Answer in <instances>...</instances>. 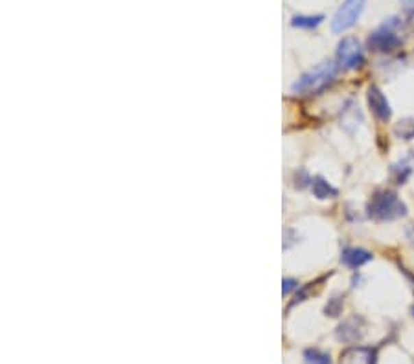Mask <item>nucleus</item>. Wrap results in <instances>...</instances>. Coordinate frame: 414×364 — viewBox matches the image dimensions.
Instances as JSON below:
<instances>
[{
    "mask_svg": "<svg viewBox=\"0 0 414 364\" xmlns=\"http://www.w3.org/2000/svg\"><path fill=\"white\" fill-rule=\"evenodd\" d=\"M368 215L376 221H394L407 214V206L400 201L394 191H376L367 204Z\"/></svg>",
    "mask_w": 414,
    "mask_h": 364,
    "instance_id": "nucleus-1",
    "label": "nucleus"
},
{
    "mask_svg": "<svg viewBox=\"0 0 414 364\" xmlns=\"http://www.w3.org/2000/svg\"><path fill=\"white\" fill-rule=\"evenodd\" d=\"M335 64L333 63H322L319 64L315 70H311L308 74H304L300 80L293 85V93L298 94H315L321 93L322 88H326L335 77Z\"/></svg>",
    "mask_w": 414,
    "mask_h": 364,
    "instance_id": "nucleus-2",
    "label": "nucleus"
},
{
    "mask_svg": "<svg viewBox=\"0 0 414 364\" xmlns=\"http://www.w3.org/2000/svg\"><path fill=\"white\" fill-rule=\"evenodd\" d=\"M396 19H391L389 23H385L378 32H374L368 39V47L370 50L378 53H389L394 52L398 48L402 47V39L398 37L396 32H394V26H396Z\"/></svg>",
    "mask_w": 414,
    "mask_h": 364,
    "instance_id": "nucleus-3",
    "label": "nucleus"
},
{
    "mask_svg": "<svg viewBox=\"0 0 414 364\" xmlns=\"http://www.w3.org/2000/svg\"><path fill=\"white\" fill-rule=\"evenodd\" d=\"M365 2L367 0H344L332 21L333 34H343L356 24L359 15L365 10Z\"/></svg>",
    "mask_w": 414,
    "mask_h": 364,
    "instance_id": "nucleus-4",
    "label": "nucleus"
},
{
    "mask_svg": "<svg viewBox=\"0 0 414 364\" xmlns=\"http://www.w3.org/2000/svg\"><path fill=\"white\" fill-rule=\"evenodd\" d=\"M365 61L361 43L356 37H344L337 47V63L341 69L352 70L361 66Z\"/></svg>",
    "mask_w": 414,
    "mask_h": 364,
    "instance_id": "nucleus-5",
    "label": "nucleus"
},
{
    "mask_svg": "<svg viewBox=\"0 0 414 364\" xmlns=\"http://www.w3.org/2000/svg\"><path fill=\"white\" fill-rule=\"evenodd\" d=\"M363 333H365V322L361 317H350L337 328V339L346 344L357 342Z\"/></svg>",
    "mask_w": 414,
    "mask_h": 364,
    "instance_id": "nucleus-6",
    "label": "nucleus"
},
{
    "mask_svg": "<svg viewBox=\"0 0 414 364\" xmlns=\"http://www.w3.org/2000/svg\"><path fill=\"white\" fill-rule=\"evenodd\" d=\"M368 105L370 109L376 114V118L381 121H389L392 116L391 105L387 101L385 94L381 93L378 87H370L368 88Z\"/></svg>",
    "mask_w": 414,
    "mask_h": 364,
    "instance_id": "nucleus-7",
    "label": "nucleus"
},
{
    "mask_svg": "<svg viewBox=\"0 0 414 364\" xmlns=\"http://www.w3.org/2000/svg\"><path fill=\"white\" fill-rule=\"evenodd\" d=\"M339 364H376V352L372 348L352 346L341 353Z\"/></svg>",
    "mask_w": 414,
    "mask_h": 364,
    "instance_id": "nucleus-8",
    "label": "nucleus"
},
{
    "mask_svg": "<svg viewBox=\"0 0 414 364\" xmlns=\"http://www.w3.org/2000/svg\"><path fill=\"white\" fill-rule=\"evenodd\" d=\"M370 260H372V254L365 249H346L343 252V256H341V261H343L344 265L352 267V269L365 265Z\"/></svg>",
    "mask_w": 414,
    "mask_h": 364,
    "instance_id": "nucleus-9",
    "label": "nucleus"
},
{
    "mask_svg": "<svg viewBox=\"0 0 414 364\" xmlns=\"http://www.w3.org/2000/svg\"><path fill=\"white\" fill-rule=\"evenodd\" d=\"M313 195L317 197V199H332V197L337 195V190L333 188L330 182H326V180L322 179V177H317L315 180H313Z\"/></svg>",
    "mask_w": 414,
    "mask_h": 364,
    "instance_id": "nucleus-10",
    "label": "nucleus"
},
{
    "mask_svg": "<svg viewBox=\"0 0 414 364\" xmlns=\"http://www.w3.org/2000/svg\"><path fill=\"white\" fill-rule=\"evenodd\" d=\"M394 133H396L398 138L402 140H413L414 138V118H405V120H400L394 128Z\"/></svg>",
    "mask_w": 414,
    "mask_h": 364,
    "instance_id": "nucleus-11",
    "label": "nucleus"
},
{
    "mask_svg": "<svg viewBox=\"0 0 414 364\" xmlns=\"http://www.w3.org/2000/svg\"><path fill=\"white\" fill-rule=\"evenodd\" d=\"M413 171H414V164H411V158H405V160H402L400 164H396V166L392 168V173H394V177H396L398 184H403Z\"/></svg>",
    "mask_w": 414,
    "mask_h": 364,
    "instance_id": "nucleus-12",
    "label": "nucleus"
},
{
    "mask_svg": "<svg viewBox=\"0 0 414 364\" xmlns=\"http://www.w3.org/2000/svg\"><path fill=\"white\" fill-rule=\"evenodd\" d=\"M324 21L322 15H315V17H309V15H298V17L293 19V26L295 28H315L319 24Z\"/></svg>",
    "mask_w": 414,
    "mask_h": 364,
    "instance_id": "nucleus-13",
    "label": "nucleus"
},
{
    "mask_svg": "<svg viewBox=\"0 0 414 364\" xmlns=\"http://www.w3.org/2000/svg\"><path fill=\"white\" fill-rule=\"evenodd\" d=\"M304 361H306V364H332L330 355L319 352V350H308L304 353Z\"/></svg>",
    "mask_w": 414,
    "mask_h": 364,
    "instance_id": "nucleus-14",
    "label": "nucleus"
},
{
    "mask_svg": "<svg viewBox=\"0 0 414 364\" xmlns=\"http://www.w3.org/2000/svg\"><path fill=\"white\" fill-rule=\"evenodd\" d=\"M341 311H343V300H341V298H332L330 304L326 306V315H330V317H339Z\"/></svg>",
    "mask_w": 414,
    "mask_h": 364,
    "instance_id": "nucleus-15",
    "label": "nucleus"
},
{
    "mask_svg": "<svg viewBox=\"0 0 414 364\" xmlns=\"http://www.w3.org/2000/svg\"><path fill=\"white\" fill-rule=\"evenodd\" d=\"M282 285H284V287H282V293H284V295H289V293H291V291L297 287V282H295V280H291V278H286Z\"/></svg>",
    "mask_w": 414,
    "mask_h": 364,
    "instance_id": "nucleus-16",
    "label": "nucleus"
},
{
    "mask_svg": "<svg viewBox=\"0 0 414 364\" xmlns=\"http://www.w3.org/2000/svg\"><path fill=\"white\" fill-rule=\"evenodd\" d=\"M403 6H405V10H409V12H414V0H402Z\"/></svg>",
    "mask_w": 414,
    "mask_h": 364,
    "instance_id": "nucleus-17",
    "label": "nucleus"
},
{
    "mask_svg": "<svg viewBox=\"0 0 414 364\" xmlns=\"http://www.w3.org/2000/svg\"><path fill=\"white\" fill-rule=\"evenodd\" d=\"M409 239L414 243V225L411 226V230H409Z\"/></svg>",
    "mask_w": 414,
    "mask_h": 364,
    "instance_id": "nucleus-18",
    "label": "nucleus"
},
{
    "mask_svg": "<svg viewBox=\"0 0 414 364\" xmlns=\"http://www.w3.org/2000/svg\"><path fill=\"white\" fill-rule=\"evenodd\" d=\"M413 317H414V306H413Z\"/></svg>",
    "mask_w": 414,
    "mask_h": 364,
    "instance_id": "nucleus-19",
    "label": "nucleus"
}]
</instances>
